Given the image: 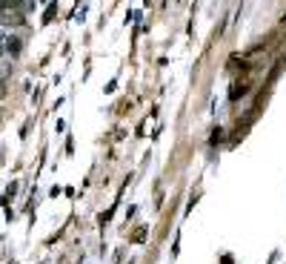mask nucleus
Wrapping results in <instances>:
<instances>
[{"label":"nucleus","mask_w":286,"mask_h":264,"mask_svg":"<svg viewBox=\"0 0 286 264\" xmlns=\"http://www.w3.org/2000/svg\"><path fill=\"white\" fill-rule=\"evenodd\" d=\"M6 49L12 52V55H17V52H20V40H17V37H9V40H6Z\"/></svg>","instance_id":"obj_1"}]
</instances>
